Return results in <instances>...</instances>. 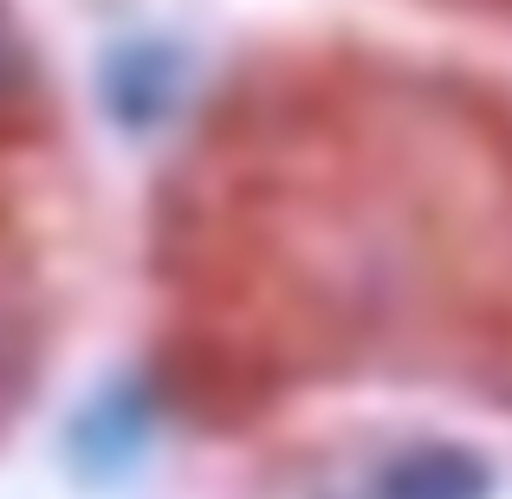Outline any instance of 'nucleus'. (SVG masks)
<instances>
[{"instance_id": "1", "label": "nucleus", "mask_w": 512, "mask_h": 499, "mask_svg": "<svg viewBox=\"0 0 512 499\" xmlns=\"http://www.w3.org/2000/svg\"><path fill=\"white\" fill-rule=\"evenodd\" d=\"M7 72H13V52H7V33H0V91H7Z\"/></svg>"}]
</instances>
